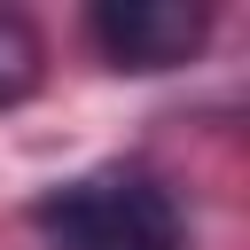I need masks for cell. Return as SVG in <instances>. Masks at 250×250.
Masks as SVG:
<instances>
[{"mask_svg":"<svg viewBox=\"0 0 250 250\" xmlns=\"http://www.w3.org/2000/svg\"><path fill=\"white\" fill-rule=\"evenodd\" d=\"M47 250H188V219L148 164H94L31 203Z\"/></svg>","mask_w":250,"mask_h":250,"instance_id":"obj_1","label":"cell"},{"mask_svg":"<svg viewBox=\"0 0 250 250\" xmlns=\"http://www.w3.org/2000/svg\"><path fill=\"white\" fill-rule=\"evenodd\" d=\"M86 31L109 70H180L203 55L211 8L203 0H102L86 16Z\"/></svg>","mask_w":250,"mask_h":250,"instance_id":"obj_2","label":"cell"},{"mask_svg":"<svg viewBox=\"0 0 250 250\" xmlns=\"http://www.w3.org/2000/svg\"><path fill=\"white\" fill-rule=\"evenodd\" d=\"M39 78H47V39H39L16 8H0V109L31 102Z\"/></svg>","mask_w":250,"mask_h":250,"instance_id":"obj_3","label":"cell"}]
</instances>
